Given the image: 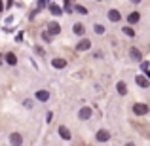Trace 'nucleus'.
<instances>
[{
  "instance_id": "obj_8",
  "label": "nucleus",
  "mask_w": 150,
  "mask_h": 146,
  "mask_svg": "<svg viewBox=\"0 0 150 146\" xmlns=\"http://www.w3.org/2000/svg\"><path fill=\"white\" fill-rule=\"evenodd\" d=\"M108 19H110V21H112V23H118V21H120V19H122L120 11H118V10H110V11H108Z\"/></svg>"
},
{
  "instance_id": "obj_19",
  "label": "nucleus",
  "mask_w": 150,
  "mask_h": 146,
  "mask_svg": "<svg viewBox=\"0 0 150 146\" xmlns=\"http://www.w3.org/2000/svg\"><path fill=\"white\" fill-rule=\"evenodd\" d=\"M23 106H25V108H33V106H34V101H33V99H25V101H23Z\"/></svg>"
},
{
  "instance_id": "obj_7",
  "label": "nucleus",
  "mask_w": 150,
  "mask_h": 146,
  "mask_svg": "<svg viewBox=\"0 0 150 146\" xmlns=\"http://www.w3.org/2000/svg\"><path fill=\"white\" fill-rule=\"evenodd\" d=\"M51 65H53V68H65L67 61H65V59H61V57H55L53 61H51Z\"/></svg>"
},
{
  "instance_id": "obj_1",
  "label": "nucleus",
  "mask_w": 150,
  "mask_h": 146,
  "mask_svg": "<svg viewBox=\"0 0 150 146\" xmlns=\"http://www.w3.org/2000/svg\"><path fill=\"white\" fill-rule=\"evenodd\" d=\"M133 112L137 116H144V114H148V106L143 104V102H137V104H133Z\"/></svg>"
},
{
  "instance_id": "obj_4",
  "label": "nucleus",
  "mask_w": 150,
  "mask_h": 146,
  "mask_svg": "<svg viewBox=\"0 0 150 146\" xmlns=\"http://www.w3.org/2000/svg\"><path fill=\"white\" fill-rule=\"evenodd\" d=\"M95 139H97V142H106V140L110 139V133H108V131H105V129H101V131L97 133Z\"/></svg>"
},
{
  "instance_id": "obj_5",
  "label": "nucleus",
  "mask_w": 150,
  "mask_h": 146,
  "mask_svg": "<svg viewBox=\"0 0 150 146\" xmlns=\"http://www.w3.org/2000/svg\"><path fill=\"white\" fill-rule=\"evenodd\" d=\"M135 82H137V85H139V87H148V85H150V80H148L146 76H137Z\"/></svg>"
},
{
  "instance_id": "obj_16",
  "label": "nucleus",
  "mask_w": 150,
  "mask_h": 146,
  "mask_svg": "<svg viewBox=\"0 0 150 146\" xmlns=\"http://www.w3.org/2000/svg\"><path fill=\"white\" fill-rule=\"evenodd\" d=\"M116 89H118V93H120V95H125V93H127V85H125L124 82H118Z\"/></svg>"
},
{
  "instance_id": "obj_25",
  "label": "nucleus",
  "mask_w": 150,
  "mask_h": 146,
  "mask_svg": "<svg viewBox=\"0 0 150 146\" xmlns=\"http://www.w3.org/2000/svg\"><path fill=\"white\" fill-rule=\"evenodd\" d=\"M129 2H133V4H139V2H141V0H129Z\"/></svg>"
},
{
  "instance_id": "obj_20",
  "label": "nucleus",
  "mask_w": 150,
  "mask_h": 146,
  "mask_svg": "<svg viewBox=\"0 0 150 146\" xmlns=\"http://www.w3.org/2000/svg\"><path fill=\"white\" fill-rule=\"evenodd\" d=\"M74 11H78V13H82V15L88 13V10H86L84 6H74Z\"/></svg>"
},
{
  "instance_id": "obj_13",
  "label": "nucleus",
  "mask_w": 150,
  "mask_h": 146,
  "mask_svg": "<svg viewBox=\"0 0 150 146\" xmlns=\"http://www.w3.org/2000/svg\"><path fill=\"white\" fill-rule=\"evenodd\" d=\"M129 55H131V59H135V61H143V55H141V51L137 49V48L129 49Z\"/></svg>"
},
{
  "instance_id": "obj_24",
  "label": "nucleus",
  "mask_w": 150,
  "mask_h": 146,
  "mask_svg": "<svg viewBox=\"0 0 150 146\" xmlns=\"http://www.w3.org/2000/svg\"><path fill=\"white\" fill-rule=\"evenodd\" d=\"M46 2H48V0H38V10H42V8L46 6Z\"/></svg>"
},
{
  "instance_id": "obj_18",
  "label": "nucleus",
  "mask_w": 150,
  "mask_h": 146,
  "mask_svg": "<svg viewBox=\"0 0 150 146\" xmlns=\"http://www.w3.org/2000/svg\"><path fill=\"white\" fill-rule=\"evenodd\" d=\"M65 10L69 11V13H72V11H74V6H72V0H65Z\"/></svg>"
},
{
  "instance_id": "obj_6",
  "label": "nucleus",
  "mask_w": 150,
  "mask_h": 146,
  "mask_svg": "<svg viewBox=\"0 0 150 146\" xmlns=\"http://www.w3.org/2000/svg\"><path fill=\"white\" fill-rule=\"evenodd\" d=\"M36 99L42 101V102H46L50 99V91H46V89H38V91H36Z\"/></svg>"
},
{
  "instance_id": "obj_10",
  "label": "nucleus",
  "mask_w": 150,
  "mask_h": 146,
  "mask_svg": "<svg viewBox=\"0 0 150 146\" xmlns=\"http://www.w3.org/2000/svg\"><path fill=\"white\" fill-rule=\"evenodd\" d=\"M139 19H141V13H137V11H131V13L127 15V23L129 25H135Z\"/></svg>"
},
{
  "instance_id": "obj_14",
  "label": "nucleus",
  "mask_w": 150,
  "mask_h": 146,
  "mask_svg": "<svg viewBox=\"0 0 150 146\" xmlns=\"http://www.w3.org/2000/svg\"><path fill=\"white\" fill-rule=\"evenodd\" d=\"M10 142L11 144H23L21 135H19V133H11V135H10Z\"/></svg>"
},
{
  "instance_id": "obj_22",
  "label": "nucleus",
  "mask_w": 150,
  "mask_h": 146,
  "mask_svg": "<svg viewBox=\"0 0 150 146\" xmlns=\"http://www.w3.org/2000/svg\"><path fill=\"white\" fill-rule=\"evenodd\" d=\"M124 32L127 34V36H135V30H133L131 27H124Z\"/></svg>"
},
{
  "instance_id": "obj_12",
  "label": "nucleus",
  "mask_w": 150,
  "mask_h": 146,
  "mask_svg": "<svg viewBox=\"0 0 150 146\" xmlns=\"http://www.w3.org/2000/svg\"><path fill=\"white\" fill-rule=\"evenodd\" d=\"M59 135H61V139H65V140H70V131L65 127V125H61V127H59Z\"/></svg>"
},
{
  "instance_id": "obj_21",
  "label": "nucleus",
  "mask_w": 150,
  "mask_h": 146,
  "mask_svg": "<svg viewBox=\"0 0 150 146\" xmlns=\"http://www.w3.org/2000/svg\"><path fill=\"white\" fill-rule=\"evenodd\" d=\"M93 30H95L97 34H105V27H103V25H95V27H93Z\"/></svg>"
},
{
  "instance_id": "obj_2",
  "label": "nucleus",
  "mask_w": 150,
  "mask_h": 146,
  "mask_svg": "<svg viewBox=\"0 0 150 146\" xmlns=\"http://www.w3.org/2000/svg\"><path fill=\"white\" fill-rule=\"evenodd\" d=\"M48 32L51 34V36L59 34V32H61V25H59L57 21H50V23H48Z\"/></svg>"
},
{
  "instance_id": "obj_17",
  "label": "nucleus",
  "mask_w": 150,
  "mask_h": 146,
  "mask_svg": "<svg viewBox=\"0 0 150 146\" xmlns=\"http://www.w3.org/2000/svg\"><path fill=\"white\" fill-rule=\"evenodd\" d=\"M6 63L8 65H15V63H17V57H15L13 53H8L6 55Z\"/></svg>"
},
{
  "instance_id": "obj_9",
  "label": "nucleus",
  "mask_w": 150,
  "mask_h": 146,
  "mask_svg": "<svg viewBox=\"0 0 150 146\" xmlns=\"http://www.w3.org/2000/svg\"><path fill=\"white\" fill-rule=\"evenodd\" d=\"M72 32H74V34H78V36H82V34L86 32L84 25H82V23H74V25H72Z\"/></svg>"
},
{
  "instance_id": "obj_3",
  "label": "nucleus",
  "mask_w": 150,
  "mask_h": 146,
  "mask_svg": "<svg viewBox=\"0 0 150 146\" xmlns=\"http://www.w3.org/2000/svg\"><path fill=\"white\" fill-rule=\"evenodd\" d=\"M78 118H80V120H89V118H91V108H89V106H82L80 112H78Z\"/></svg>"
},
{
  "instance_id": "obj_15",
  "label": "nucleus",
  "mask_w": 150,
  "mask_h": 146,
  "mask_svg": "<svg viewBox=\"0 0 150 146\" xmlns=\"http://www.w3.org/2000/svg\"><path fill=\"white\" fill-rule=\"evenodd\" d=\"M50 11L53 15H63V8H59L57 4H51V6H50Z\"/></svg>"
},
{
  "instance_id": "obj_23",
  "label": "nucleus",
  "mask_w": 150,
  "mask_h": 146,
  "mask_svg": "<svg viewBox=\"0 0 150 146\" xmlns=\"http://www.w3.org/2000/svg\"><path fill=\"white\" fill-rule=\"evenodd\" d=\"M42 38H44L46 42H50V40H51V34H50V32H42Z\"/></svg>"
},
{
  "instance_id": "obj_11",
  "label": "nucleus",
  "mask_w": 150,
  "mask_h": 146,
  "mask_svg": "<svg viewBox=\"0 0 150 146\" xmlns=\"http://www.w3.org/2000/svg\"><path fill=\"white\" fill-rule=\"evenodd\" d=\"M89 48H91V42L86 40V38H84V40H82L80 44L76 46V49H78V51H86V49H89Z\"/></svg>"
}]
</instances>
